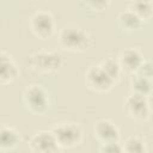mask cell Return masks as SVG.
<instances>
[{"mask_svg":"<svg viewBox=\"0 0 153 153\" xmlns=\"http://www.w3.org/2000/svg\"><path fill=\"white\" fill-rule=\"evenodd\" d=\"M60 44L69 51H85L91 47V37L78 25H66L59 32Z\"/></svg>","mask_w":153,"mask_h":153,"instance_id":"1","label":"cell"},{"mask_svg":"<svg viewBox=\"0 0 153 153\" xmlns=\"http://www.w3.org/2000/svg\"><path fill=\"white\" fill-rule=\"evenodd\" d=\"M59 145V147L71 148L80 143L82 139L81 128L76 123L72 122H63L56 124L50 130Z\"/></svg>","mask_w":153,"mask_h":153,"instance_id":"2","label":"cell"},{"mask_svg":"<svg viewBox=\"0 0 153 153\" xmlns=\"http://www.w3.org/2000/svg\"><path fill=\"white\" fill-rule=\"evenodd\" d=\"M23 99L25 105L29 108V110L35 114L44 112L49 105L48 92L41 85L37 84H32L24 90Z\"/></svg>","mask_w":153,"mask_h":153,"instance_id":"3","label":"cell"},{"mask_svg":"<svg viewBox=\"0 0 153 153\" xmlns=\"http://www.w3.org/2000/svg\"><path fill=\"white\" fill-rule=\"evenodd\" d=\"M85 82L86 85L97 92H108L112 88L115 81L102 69L99 65L90 66L85 73Z\"/></svg>","mask_w":153,"mask_h":153,"instance_id":"4","label":"cell"},{"mask_svg":"<svg viewBox=\"0 0 153 153\" xmlns=\"http://www.w3.org/2000/svg\"><path fill=\"white\" fill-rule=\"evenodd\" d=\"M30 27L38 38H48L53 35L55 29L54 17L50 12L39 10L32 14L30 19Z\"/></svg>","mask_w":153,"mask_h":153,"instance_id":"5","label":"cell"},{"mask_svg":"<svg viewBox=\"0 0 153 153\" xmlns=\"http://www.w3.org/2000/svg\"><path fill=\"white\" fill-rule=\"evenodd\" d=\"M124 110L134 120H137V121L146 120L148 118L149 111H151L148 98L142 94L131 92L124 100Z\"/></svg>","mask_w":153,"mask_h":153,"instance_id":"6","label":"cell"},{"mask_svg":"<svg viewBox=\"0 0 153 153\" xmlns=\"http://www.w3.org/2000/svg\"><path fill=\"white\" fill-rule=\"evenodd\" d=\"M62 65V56L56 51H37L31 56L32 68L39 72H54Z\"/></svg>","mask_w":153,"mask_h":153,"instance_id":"7","label":"cell"},{"mask_svg":"<svg viewBox=\"0 0 153 153\" xmlns=\"http://www.w3.org/2000/svg\"><path fill=\"white\" fill-rule=\"evenodd\" d=\"M29 147L32 153H56L60 148L50 130H39L35 133L29 141Z\"/></svg>","mask_w":153,"mask_h":153,"instance_id":"8","label":"cell"},{"mask_svg":"<svg viewBox=\"0 0 153 153\" xmlns=\"http://www.w3.org/2000/svg\"><path fill=\"white\" fill-rule=\"evenodd\" d=\"M143 60L145 59L142 54L136 48H127L122 50L117 59L121 66V69L129 73H136V71L139 69Z\"/></svg>","mask_w":153,"mask_h":153,"instance_id":"9","label":"cell"},{"mask_svg":"<svg viewBox=\"0 0 153 153\" xmlns=\"http://www.w3.org/2000/svg\"><path fill=\"white\" fill-rule=\"evenodd\" d=\"M94 135L102 143L118 141L120 130L115 123L109 120H99L94 124Z\"/></svg>","mask_w":153,"mask_h":153,"instance_id":"10","label":"cell"},{"mask_svg":"<svg viewBox=\"0 0 153 153\" xmlns=\"http://www.w3.org/2000/svg\"><path fill=\"white\" fill-rule=\"evenodd\" d=\"M18 76V68L12 57L5 53L0 51V85H6L16 80Z\"/></svg>","mask_w":153,"mask_h":153,"instance_id":"11","label":"cell"},{"mask_svg":"<svg viewBox=\"0 0 153 153\" xmlns=\"http://www.w3.org/2000/svg\"><path fill=\"white\" fill-rule=\"evenodd\" d=\"M20 141L19 133L10 126H0V151H7L14 148Z\"/></svg>","mask_w":153,"mask_h":153,"instance_id":"12","label":"cell"},{"mask_svg":"<svg viewBox=\"0 0 153 153\" xmlns=\"http://www.w3.org/2000/svg\"><path fill=\"white\" fill-rule=\"evenodd\" d=\"M117 19L120 26L126 31H136L143 24V20L137 14H135L130 8H126L122 12H120Z\"/></svg>","mask_w":153,"mask_h":153,"instance_id":"13","label":"cell"},{"mask_svg":"<svg viewBox=\"0 0 153 153\" xmlns=\"http://www.w3.org/2000/svg\"><path fill=\"white\" fill-rule=\"evenodd\" d=\"M130 86L133 90V93L142 94L145 97H148L152 92V82L151 79L143 78L141 75L135 74L130 80Z\"/></svg>","mask_w":153,"mask_h":153,"instance_id":"14","label":"cell"},{"mask_svg":"<svg viewBox=\"0 0 153 153\" xmlns=\"http://www.w3.org/2000/svg\"><path fill=\"white\" fill-rule=\"evenodd\" d=\"M135 14H137L142 20L149 19L153 12V4L152 1H145V0H135L129 4V7Z\"/></svg>","mask_w":153,"mask_h":153,"instance_id":"15","label":"cell"},{"mask_svg":"<svg viewBox=\"0 0 153 153\" xmlns=\"http://www.w3.org/2000/svg\"><path fill=\"white\" fill-rule=\"evenodd\" d=\"M99 66L102 67V69H103L115 82L118 80L122 69H121V66H120L117 59H115V57H106L105 60H103V61L99 63Z\"/></svg>","mask_w":153,"mask_h":153,"instance_id":"16","label":"cell"},{"mask_svg":"<svg viewBox=\"0 0 153 153\" xmlns=\"http://www.w3.org/2000/svg\"><path fill=\"white\" fill-rule=\"evenodd\" d=\"M123 153H147L146 143L142 139L137 136H130L122 145Z\"/></svg>","mask_w":153,"mask_h":153,"instance_id":"17","label":"cell"},{"mask_svg":"<svg viewBox=\"0 0 153 153\" xmlns=\"http://www.w3.org/2000/svg\"><path fill=\"white\" fill-rule=\"evenodd\" d=\"M99 153H123V148H122V145L118 143V141L105 142V143H102L99 148Z\"/></svg>","mask_w":153,"mask_h":153,"instance_id":"18","label":"cell"},{"mask_svg":"<svg viewBox=\"0 0 153 153\" xmlns=\"http://www.w3.org/2000/svg\"><path fill=\"white\" fill-rule=\"evenodd\" d=\"M135 74L141 75V76L147 78V79H151L152 78V63H151V61L149 60H143Z\"/></svg>","mask_w":153,"mask_h":153,"instance_id":"19","label":"cell"}]
</instances>
